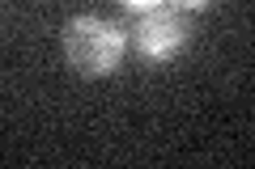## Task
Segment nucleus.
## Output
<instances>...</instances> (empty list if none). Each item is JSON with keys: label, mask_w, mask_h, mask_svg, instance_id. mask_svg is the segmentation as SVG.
I'll return each mask as SVG.
<instances>
[{"label": "nucleus", "mask_w": 255, "mask_h": 169, "mask_svg": "<svg viewBox=\"0 0 255 169\" xmlns=\"http://www.w3.org/2000/svg\"><path fill=\"white\" fill-rule=\"evenodd\" d=\"M128 9H149V4H157V0H124Z\"/></svg>", "instance_id": "obj_4"}, {"label": "nucleus", "mask_w": 255, "mask_h": 169, "mask_svg": "<svg viewBox=\"0 0 255 169\" xmlns=\"http://www.w3.org/2000/svg\"><path fill=\"white\" fill-rule=\"evenodd\" d=\"M187 13L174 9V4H149V9H140L136 17V51L145 55V59H170V55H179L183 47H187Z\"/></svg>", "instance_id": "obj_2"}, {"label": "nucleus", "mask_w": 255, "mask_h": 169, "mask_svg": "<svg viewBox=\"0 0 255 169\" xmlns=\"http://www.w3.org/2000/svg\"><path fill=\"white\" fill-rule=\"evenodd\" d=\"M174 9H183V13H196V9H209L213 0H170Z\"/></svg>", "instance_id": "obj_3"}, {"label": "nucleus", "mask_w": 255, "mask_h": 169, "mask_svg": "<svg viewBox=\"0 0 255 169\" xmlns=\"http://www.w3.org/2000/svg\"><path fill=\"white\" fill-rule=\"evenodd\" d=\"M128 34L119 21L98 17V13H77L64 26V59L81 76H111L124 63Z\"/></svg>", "instance_id": "obj_1"}]
</instances>
